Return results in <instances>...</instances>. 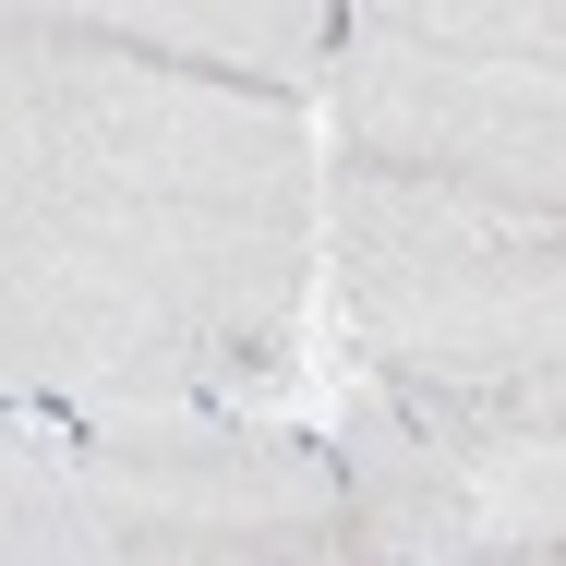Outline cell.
<instances>
[{
    "mask_svg": "<svg viewBox=\"0 0 566 566\" xmlns=\"http://www.w3.org/2000/svg\"><path fill=\"white\" fill-rule=\"evenodd\" d=\"M326 277V145L120 49L97 0L0 24V386L12 422L277 410Z\"/></svg>",
    "mask_w": 566,
    "mask_h": 566,
    "instance_id": "obj_1",
    "label": "cell"
},
{
    "mask_svg": "<svg viewBox=\"0 0 566 566\" xmlns=\"http://www.w3.org/2000/svg\"><path fill=\"white\" fill-rule=\"evenodd\" d=\"M61 458L133 566H398L386 531L361 518L338 447L277 422V410L73 422Z\"/></svg>",
    "mask_w": 566,
    "mask_h": 566,
    "instance_id": "obj_4",
    "label": "cell"
},
{
    "mask_svg": "<svg viewBox=\"0 0 566 566\" xmlns=\"http://www.w3.org/2000/svg\"><path fill=\"white\" fill-rule=\"evenodd\" d=\"M458 566H566V518H543V531H506V543H482V555Z\"/></svg>",
    "mask_w": 566,
    "mask_h": 566,
    "instance_id": "obj_8",
    "label": "cell"
},
{
    "mask_svg": "<svg viewBox=\"0 0 566 566\" xmlns=\"http://www.w3.org/2000/svg\"><path fill=\"white\" fill-rule=\"evenodd\" d=\"M0 566H133L97 518V494L73 482V458L49 422H12V482H0Z\"/></svg>",
    "mask_w": 566,
    "mask_h": 566,
    "instance_id": "obj_7",
    "label": "cell"
},
{
    "mask_svg": "<svg viewBox=\"0 0 566 566\" xmlns=\"http://www.w3.org/2000/svg\"><path fill=\"white\" fill-rule=\"evenodd\" d=\"M326 302L374 386L566 374V218L326 157Z\"/></svg>",
    "mask_w": 566,
    "mask_h": 566,
    "instance_id": "obj_2",
    "label": "cell"
},
{
    "mask_svg": "<svg viewBox=\"0 0 566 566\" xmlns=\"http://www.w3.org/2000/svg\"><path fill=\"white\" fill-rule=\"evenodd\" d=\"M120 49L218 85V97H265V109H326L338 85L349 12L326 0H97Z\"/></svg>",
    "mask_w": 566,
    "mask_h": 566,
    "instance_id": "obj_6",
    "label": "cell"
},
{
    "mask_svg": "<svg viewBox=\"0 0 566 566\" xmlns=\"http://www.w3.org/2000/svg\"><path fill=\"white\" fill-rule=\"evenodd\" d=\"M326 157L566 218V0H374L338 36Z\"/></svg>",
    "mask_w": 566,
    "mask_h": 566,
    "instance_id": "obj_3",
    "label": "cell"
},
{
    "mask_svg": "<svg viewBox=\"0 0 566 566\" xmlns=\"http://www.w3.org/2000/svg\"><path fill=\"white\" fill-rule=\"evenodd\" d=\"M326 447H338L349 494L398 566H458L506 531L566 518V374H518V386H374V374H349Z\"/></svg>",
    "mask_w": 566,
    "mask_h": 566,
    "instance_id": "obj_5",
    "label": "cell"
}]
</instances>
